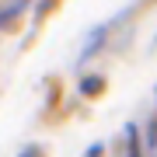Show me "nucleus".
I'll list each match as a JSON object with an SVG mask.
<instances>
[{
	"mask_svg": "<svg viewBox=\"0 0 157 157\" xmlns=\"http://www.w3.org/2000/svg\"><path fill=\"white\" fill-rule=\"evenodd\" d=\"M101 91H105V77H84L80 80V94L84 98H98Z\"/></svg>",
	"mask_w": 157,
	"mask_h": 157,
	"instance_id": "1",
	"label": "nucleus"
},
{
	"mask_svg": "<svg viewBox=\"0 0 157 157\" xmlns=\"http://www.w3.org/2000/svg\"><path fill=\"white\" fill-rule=\"evenodd\" d=\"M84 157H105V147H101V143H94V147H87V150H84Z\"/></svg>",
	"mask_w": 157,
	"mask_h": 157,
	"instance_id": "5",
	"label": "nucleus"
},
{
	"mask_svg": "<svg viewBox=\"0 0 157 157\" xmlns=\"http://www.w3.org/2000/svg\"><path fill=\"white\" fill-rule=\"evenodd\" d=\"M14 11H17V7H11V11H4V14H0V28H11V25L17 21V14H14Z\"/></svg>",
	"mask_w": 157,
	"mask_h": 157,
	"instance_id": "3",
	"label": "nucleus"
},
{
	"mask_svg": "<svg viewBox=\"0 0 157 157\" xmlns=\"http://www.w3.org/2000/svg\"><path fill=\"white\" fill-rule=\"evenodd\" d=\"M143 143H147V150H157V119L147 126V140H143Z\"/></svg>",
	"mask_w": 157,
	"mask_h": 157,
	"instance_id": "2",
	"label": "nucleus"
},
{
	"mask_svg": "<svg viewBox=\"0 0 157 157\" xmlns=\"http://www.w3.org/2000/svg\"><path fill=\"white\" fill-rule=\"evenodd\" d=\"M56 4H59V0H39V14H49Z\"/></svg>",
	"mask_w": 157,
	"mask_h": 157,
	"instance_id": "6",
	"label": "nucleus"
},
{
	"mask_svg": "<svg viewBox=\"0 0 157 157\" xmlns=\"http://www.w3.org/2000/svg\"><path fill=\"white\" fill-rule=\"evenodd\" d=\"M17 157H45V154H42V147H25Z\"/></svg>",
	"mask_w": 157,
	"mask_h": 157,
	"instance_id": "4",
	"label": "nucleus"
}]
</instances>
